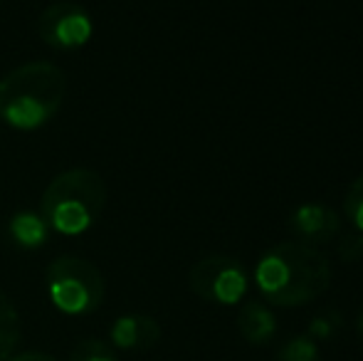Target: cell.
I'll return each mask as SVG.
<instances>
[{
	"label": "cell",
	"instance_id": "6da1fadb",
	"mask_svg": "<svg viewBox=\"0 0 363 361\" xmlns=\"http://www.w3.org/2000/svg\"><path fill=\"white\" fill-rule=\"evenodd\" d=\"M334 270L329 257L299 240L269 248L255 265V284L274 307H301L329 289Z\"/></svg>",
	"mask_w": 363,
	"mask_h": 361
},
{
	"label": "cell",
	"instance_id": "7a4b0ae2",
	"mask_svg": "<svg viewBox=\"0 0 363 361\" xmlns=\"http://www.w3.org/2000/svg\"><path fill=\"white\" fill-rule=\"evenodd\" d=\"M67 91L65 72L52 62H25L0 79V119L18 131H35L60 111Z\"/></svg>",
	"mask_w": 363,
	"mask_h": 361
},
{
	"label": "cell",
	"instance_id": "3957f363",
	"mask_svg": "<svg viewBox=\"0 0 363 361\" xmlns=\"http://www.w3.org/2000/svg\"><path fill=\"white\" fill-rule=\"evenodd\" d=\"M106 206V183L96 171L69 169L50 183L40 201V216L60 235H82Z\"/></svg>",
	"mask_w": 363,
	"mask_h": 361
},
{
	"label": "cell",
	"instance_id": "277c9868",
	"mask_svg": "<svg viewBox=\"0 0 363 361\" xmlns=\"http://www.w3.org/2000/svg\"><path fill=\"white\" fill-rule=\"evenodd\" d=\"M45 289L55 309L69 317L94 312L104 299V277L89 260L65 255L50 262L45 272Z\"/></svg>",
	"mask_w": 363,
	"mask_h": 361
},
{
	"label": "cell",
	"instance_id": "5b68a950",
	"mask_svg": "<svg viewBox=\"0 0 363 361\" xmlns=\"http://www.w3.org/2000/svg\"><path fill=\"white\" fill-rule=\"evenodd\" d=\"M188 287L193 294L213 304H238L250 287L247 270L240 260L228 255H208L188 272Z\"/></svg>",
	"mask_w": 363,
	"mask_h": 361
},
{
	"label": "cell",
	"instance_id": "8992f818",
	"mask_svg": "<svg viewBox=\"0 0 363 361\" xmlns=\"http://www.w3.org/2000/svg\"><path fill=\"white\" fill-rule=\"evenodd\" d=\"M40 38L52 50H79L91 40L94 25L82 5L55 3L40 15Z\"/></svg>",
	"mask_w": 363,
	"mask_h": 361
},
{
	"label": "cell",
	"instance_id": "52a82bcc",
	"mask_svg": "<svg viewBox=\"0 0 363 361\" xmlns=\"http://www.w3.org/2000/svg\"><path fill=\"white\" fill-rule=\"evenodd\" d=\"M289 231L299 243L316 248L341 235V216L324 203H301L287 218Z\"/></svg>",
	"mask_w": 363,
	"mask_h": 361
},
{
	"label": "cell",
	"instance_id": "ba28073f",
	"mask_svg": "<svg viewBox=\"0 0 363 361\" xmlns=\"http://www.w3.org/2000/svg\"><path fill=\"white\" fill-rule=\"evenodd\" d=\"M109 339L121 352H146L161 339V324L148 314H124L111 324Z\"/></svg>",
	"mask_w": 363,
	"mask_h": 361
},
{
	"label": "cell",
	"instance_id": "9c48e42d",
	"mask_svg": "<svg viewBox=\"0 0 363 361\" xmlns=\"http://www.w3.org/2000/svg\"><path fill=\"white\" fill-rule=\"evenodd\" d=\"M238 329L245 342L262 347V344H267L277 334V319H274L272 309L267 304L250 299V302L242 304V309L238 314Z\"/></svg>",
	"mask_w": 363,
	"mask_h": 361
},
{
	"label": "cell",
	"instance_id": "30bf717a",
	"mask_svg": "<svg viewBox=\"0 0 363 361\" xmlns=\"http://www.w3.org/2000/svg\"><path fill=\"white\" fill-rule=\"evenodd\" d=\"M8 233L13 243L23 250H38L48 243L50 228L45 218L35 211H18L8 221Z\"/></svg>",
	"mask_w": 363,
	"mask_h": 361
},
{
	"label": "cell",
	"instance_id": "8fae6325",
	"mask_svg": "<svg viewBox=\"0 0 363 361\" xmlns=\"http://www.w3.org/2000/svg\"><path fill=\"white\" fill-rule=\"evenodd\" d=\"M20 317L18 309L8 299V294L0 289V361L10 359L15 347L20 344Z\"/></svg>",
	"mask_w": 363,
	"mask_h": 361
},
{
	"label": "cell",
	"instance_id": "7c38bea8",
	"mask_svg": "<svg viewBox=\"0 0 363 361\" xmlns=\"http://www.w3.org/2000/svg\"><path fill=\"white\" fill-rule=\"evenodd\" d=\"M274 361H321V352L316 347L314 339H309L306 334L301 337H291L279 347Z\"/></svg>",
	"mask_w": 363,
	"mask_h": 361
},
{
	"label": "cell",
	"instance_id": "4fadbf2b",
	"mask_svg": "<svg viewBox=\"0 0 363 361\" xmlns=\"http://www.w3.org/2000/svg\"><path fill=\"white\" fill-rule=\"evenodd\" d=\"M69 361H119L114 354V349L109 344H104L101 339H84L72 349Z\"/></svg>",
	"mask_w": 363,
	"mask_h": 361
},
{
	"label": "cell",
	"instance_id": "5bb4252c",
	"mask_svg": "<svg viewBox=\"0 0 363 361\" xmlns=\"http://www.w3.org/2000/svg\"><path fill=\"white\" fill-rule=\"evenodd\" d=\"M344 213L351 221V226L363 233V174L351 183L349 193L344 198Z\"/></svg>",
	"mask_w": 363,
	"mask_h": 361
},
{
	"label": "cell",
	"instance_id": "9a60e30c",
	"mask_svg": "<svg viewBox=\"0 0 363 361\" xmlns=\"http://www.w3.org/2000/svg\"><path fill=\"white\" fill-rule=\"evenodd\" d=\"M341 327V317L336 312H321L319 317L311 319L309 324V339H329L336 334V329Z\"/></svg>",
	"mask_w": 363,
	"mask_h": 361
},
{
	"label": "cell",
	"instance_id": "2e32d148",
	"mask_svg": "<svg viewBox=\"0 0 363 361\" xmlns=\"http://www.w3.org/2000/svg\"><path fill=\"white\" fill-rule=\"evenodd\" d=\"M336 252L344 262H356L363 257V233L354 231L346 233V235L339 238V245H336Z\"/></svg>",
	"mask_w": 363,
	"mask_h": 361
},
{
	"label": "cell",
	"instance_id": "e0dca14e",
	"mask_svg": "<svg viewBox=\"0 0 363 361\" xmlns=\"http://www.w3.org/2000/svg\"><path fill=\"white\" fill-rule=\"evenodd\" d=\"M5 361H57L50 354H43V352H25V354H18V357H10Z\"/></svg>",
	"mask_w": 363,
	"mask_h": 361
},
{
	"label": "cell",
	"instance_id": "ac0fdd59",
	"mask_svg": "<svg viewBox=\"0 0 363 361\" xmlns=\"http://www.w3.org/2000/svg\"><path fill=\"white\" fill-rule=\"evenodd\" d=\"M356 329H359V334H361V339H363V309H361V314H359V322H356Z\"/></svg>",
	"mask_w": 363,
	"mask_h": 361
}]
</instances>
